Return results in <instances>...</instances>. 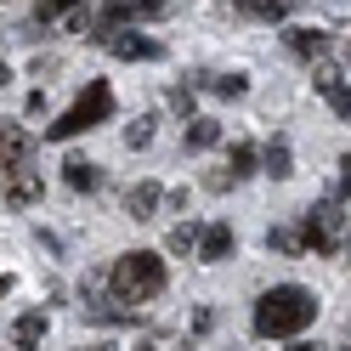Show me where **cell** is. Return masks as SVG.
Listing matches in <instances>:
<instances>
[{
  "label": "cell",
  "mask_w": 351,
  "mask_h": 351,
  "mask_svg": "<svg viewBox=\"0 0 351 351\" xmlns=\"http://www.w3.org/2000/svg\"><path fill=\"white\" fill-rule=\"evenodd\" d=\"M159 199H165V193H159V182H142V187H130V215H136V221H153V210H159Z\"/></svg>",
  "instance_id": "cell-11"
},
{
  "label": "cell",
  "mask_w": 351,
  "mask_h": 351,
  "mask_svg": "<svg viewBox=\"0 0 351 351\" xmlns=\"http://www.w3.org/2000/svg\"><path fill=\"white\" fill-rule=\"evenodd\" d=\"M108 283H114V295L130 306V300H153L165 295V261L153 250H136V255H119L114 272H108Z\"/></svg>",
  "instance_id": "cell-2"
},
{
  "label": "cell",
  "mask_w": 351,
  "mask_h": 351,
  "mask_svg": "<svg viewBox=\"0 0 351 351\" xmlns=\"http://www.w3.org/2000/svg\"><path fill=\"white\" fill-rule=\"evenodd\" d=\"M85 351H114V346H85Z\"/></svg>",
  "instance_id": "cell-26"
},
{
  "label": "cell",
  "mask_w": 351,
  "mask_h": 351,
  "mask_svg": "<svg viewBox=\"0 0 351 351\" xmlns=\"http://www.w3.org/2000/svg\"><path fill=\"white\" fill-rule=\"evenodd\" d=\"M250 170H255V147L238 142V147H232V176H250Z\"/></svg>",
  "instance_id": "cell-19"
},
{
  "label": "cell",
  "mask_w": 351,
  "mask_h": 351,
  "mask_svg": "<svg viewBox=\"0 0 351 351\" xmlns=\"http://www.w3.org/2000/svg\"><path fill=\"white\" fill-rule=\"evenodd\" d=\"M312 323H317V295L300 289V283H278L255 306V335L261 340H289V335H300Z\"/></svg>",
  "instance_id": "cell-1"
},
{
  "label": "cell",
  "mask_w": 351,
  "mask_h": 351,
  "mask_svg": "<svg viewBox=\"0 0 351 351\" xmlns=\"http://www.w3.org/2000/svg\"><path fill=\"white\" fill-rule=\"evenodd\" d=\"M40 187H46V176H40L29 159H17V165L0 170V193H6V204H12V210H29V204L40 199Z\"/></svg>",
  "instance_id": "cell-4"
},
{
  "label": "cell",
  "mask_w": 351,
  "mask_h": 351,
  "mask_svg": "<svg viewBox=\"0 0 351 351\" xmlns=\"http://www.w3.org/2000/svg\"><path fill=\"white\" fill-rule=\"evenodd\" d=\"M289 6H295V0H238V12L261 17V23H278V17H289Z\"/></svg>",
  "instance_id": "cell-13"
},
{
  "label": "cell",
  "mask_w": 351,
  "mask_h": 351,
  "mask_svg": "<svg viewBox=\"0 0 351 351\" xmlns=\"http://www.w3.org/2000/svg\"><path fill=\"white\" fill-rule=\"evenodd\" d=\"M125 142H130V147H147V142H153V119H136V125L125 130Z\"/></svg>",
  "instance_id": "cell-21"
},
{
  "label": "cell",
  "mask_w": 351,
  "mask_h": 351,
  "mask_svg": "<svg viewBox=\"0 0 351 351\" xmlns=\"http://www.w3.org/2000/svg\"><path fill=\"white\" fill-rule=\"evenodd\" d=\"M232 255V232L227 227H204L199 232V261H227Z\"/></svg>",
  "instance_id": "cell-10"
},
{
  "label": "cell",
  "mask_w": 351,
  "mask_h": 351,
  "mask_svg": "<svg viewBox=\"0 0 351 351\" xmlns=\"http://www.w3.org/2000/svg\"><path fill=\"white\" fill-rule=\"evenodd\" d=\"M289 351H317V346H306V340H295V346H289Z\"/></svg>",
  "instance_id": "cell-23"
},
{
  "label": "cell",
  "mask_w": 351,
  "mask_h": 351,
  "mask_svg": "<svg viewBox=\"0 0 351 351\" xmlns=\"http://www.w3.org/2000/svg\"><path fill=\"white\" fill-rule=\"evenodd\" d=\"M210 91H221V97H244L250 85H244V74H221V80H210Z\"/></svg>",
  "instance_id": "cell-18"
},
{
  "label": "cell",
  "mask_w": 351,
  "mask_h": 351,
  "mask_svg": "<svg viewBox=\"0 0 351 351\" xmlns=\"http://www.w3.org/2000/svg\"><path fill=\"white\" fill-rule=\"evenodd\" d=\"M142 351H153V346H142Z\"/></svg>",
  "instance_id": "cell-27"
},
{
  "label": "cell",
  "mask_w": 351,
  "mask_h": 351,
  "mask_svg": "<svg viewBox=\"0 0 351 351\" xmlns=\"http://www.w3.org/2000/svg\"><path fill=\"white\" fill-rule=\"evenodd\" d=\"M267 170H272V176H289V147H283V142L267 147Z\"/></svg>",
  "instance_id": "cell-20"
},
{
  "label": "cell",
  "mask_w": 351,
  "mask_h": 351,
  "mask_svg": "<svg viewBox=\"0 0 351 351\" xmlns=\"http://www.w3.org/2000/svg\"><path fill=\"white\" fill-rule=\"evenodd\" d=\"M62 182H69L74 193H97L102 187V170L91 159H69V165H62Z\"/></svg>",
  "instance_id": "cell-9"
},
{
  "label": "cell",
  "mask_w": 351,
  "mask_h": 351,
  "mask_svg": "<svg viewBox=\"0 0 351 351\" xmlns=\"http://www.w3.org/2000/svg\"><path fill=\"white\" fill-rule=\"evenodd\" d=\"M12 340H17V351H34L40 340H46V306H40V312H23L12 323Z\"/></svg>",
  "instance_id": "cell-8"
},
{
  "label": "cell",
  "mask_w": 351,
  "mask_h": 351,
  "mask_svg": "<svg viewBox=\"0 0 351 351\" xmlns=\"http://www.w3.org/2000/svg\"><path fill=\"white\" fill-rule=\"evenodd\" d=\"M267 244H272V250H300V238H295V232H283V227H272V232H267Z\"/></svg>",
  "instance_id": "cell-22"
},
{
  "label": "cell",
  "mask_w": 351,
  "mask_h": 351,
  "mask_svg": "<svg viewBox=\"0 0 351 351\" xmlns=\"http://www.w3.org/2000/svg\"><path fill=\"white\" fill-rule=\"evenodd\" d=\"M23 153H29V136H23L17 125H0V170H6V165H17Z\"/></svg>",
  "instance_id": "cell-12"
},
{
  "label": "cell",
  "mask_w": 351,
  "mask_h": 351,
  "mask_svg": "<svg viewBox=\"0 0 351 351\" xmlns=\"http://www.w3.org/2000/svg\"><path fill=\"white\" fill-rule=\"evenodd\" d=\"M335 244H340V204H317L312 215H306V250L328 255Z\"/></svg>",
  "instance_id": "cell-5"
},
{
  "label": "cell",
  "mask_w": 351,
  "mask_h": 351,
  "mask_svg": "<svg viewBox=\"0 0 351 351\" xmlns=\"http://www.w3.org/2000/svg\"><path fill=\"white\" fill-rule=\"evenodd\" d=\"M108 51H114V57H125V62H153V57H159V40H147V34H108Z\"/></svg>",
  "instance_id": "cell-6"
},
{
  "label": "cell",
  "mask_w": 351,
  "mask_h": 351,
  "mask_svg": "<svg viewBox=\"0 0 351 351\" xmlns=\"http://www.w3.org/2000/svg\"><path fill=\"white\" fill-rule=\"evenodd\" d=\"M6 80H12V69H6V62H0V85H6Z\"/></svg>",
  "instance_id": "cell-25"
},
{
  "label": "cell",
  "mask_w": 351,
  "mask_h": 351,
  "mask_svg": "<svg viewBox=\"0 0 351 351\" xmlns=\"http://www.w3.org/2000/svg\"><path fill=\"white\" fill-rule=\"evenodd\" d=\"M215 142H221V125H215V119H193L187 147H215Z\"/></svg>",
  "instance_id": "cell-15"
},
{
  "label": "cell",
  "mask_w": 351,
  "mask_h": 351,
  "mask_svg": "<svg viewBox=\"0 0 351 351\" xmlns=\"http://www.w3.org/2000/svg\"><path fill=\"white\" fill-rule=\"evenodd\" d=\"M317 91H323V102L335 108L340 119H351V85H346V80H340L335 69H328V62H323V69H317Z\"/></svg>",
  "instance_id": "cell-7"
},
{
  "label": "cell",
  "mask_w": 351,
  "mask_h": 351,
  "mask_svg": "<svg viewBox=\"0 0 351 351\" xmlns=\"http://www.w3.org/2000/svg\"><path fill=\"white\" fill-rule=\"evenodd\" d=\"M74 6H80V0H40V6H34V23H57V17L74 12Z\"/></svg>",
  "instance_id": "cell-17"
},
{
  "label": "cell",
  "mask_w": 351,
  "mask_h": 351,
  "mask_svg": "<svg viewBox=\"0 0 351 351\" xmlns=\"http://www.w3.org/2000/svg\"><path fill=\"white\" fill-rule=\"evenodd\" d=\"M108 114H114V91H108V80H91V85L74 97V108H62L57 125H46V142H69V136H80V130L102 125Z\"/></svg>",
  "instance_id": "cell-3"
},
{
  "label": "cell",
  "mask_w": 351,
  "mask_h": 351,
  "mask_svg": "<svg viewBox=\"0 0 351 351\" xmlns=\"http://www.w3.org/2000/svg\"><path fill=\"white\" fill-rule=\"evenodd\" d=\"M323 46H328V34H317V29H289V51H300V57H323Z\"/></svg>",
  "instance_id": "cell-14"
},
{
  "label": "cell",
  "mask_w": 351,
  "mask_h": 351,
  "mask_svg": "<svg viewBox=\"0 0 351 351\" xmlns=\"http://www.w3.org/2000/svg\"><path fill=\"white\" fill-rule=\"evenodd\" d=\"M170 250H176V255L199 250V227H193V221H182V227H170Z\"/></svg>",
  "instance_id": "cell-16"
},
{
  "label": "cell",
  "mask_w": 351,
  "mask_h": 351,
  "mask_svg": "<svg viewBox=\"0 0 351 351\" xmlns=\"http://www.w3.org/2000/svg\"><path fill=\"white\" fill-rule=\"evenodd\" d=\"M6 289H12V278H6V272H0V295H6Z\"/></svg>",
  "instance_id": "cell-24"
},
{
  "label": "cell",
  "mask_w": 351,
  "mask_h": 351,
  "mask_svg": "<svg viewBox=\"0 0 351 351\" xmlns=\"http://www.w3.org/2000/svg\"><path fill=\"white\" fill-rule=\"evenodd\" d=\"M346 255H351V244H346Z\"/></svg>",
  "instance_id": "cell-28"
}]
</instances>
